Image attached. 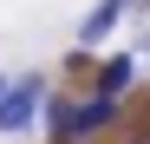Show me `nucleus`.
I'll use <instances>...</instances> for the list:
<instances>
[{"label": "nucleus", "mask_w": 150, "mask_h": 144, "mask_svg": "<svg viewBox=\"0 0 150 144\" xmlns=\"http://www.w3.org/2000/svg\"><path fill=\"white\" fill-rule=\"evenodd\" d=\"M39 92H46V79H20L0 92V131H26L39 118Z\"/></svg>", "instance_id": "1"}, {"label": "nucleus", "mask_w": 150, "mask_h": 144, "mask_svg": "<svg viewBox=\"0 0 150 144\" xmlns=\"http://www.w3.org/2000/svg\"><path fill=\"white\" fill-rule=\"evenodd\" d=\"M111 118H117V92L98 85V98L72 105V138H85V131H98V125H111Z\"/></svg>", "instance_id": "2"}, {"label": "nucleus", "mask_w": 150, "mask_h": 144, "mask_svg": "<svg viewBox=\"0 0 150 144\" xmlns=\"http://www.w3.org/2000/svg\"><path fill=\"white\" fill-rule=\"evenodd\" d=\"M124 7H131V0H98V7L79 20V46H98V39H105L117 20H124Z\"/></svg>", "instance_id": "3"}, {"label": "nucleus", "mask_w": 150, "mask_h": 144, "mask_svg": "<svg viewBox=\"0 0 150 144\" xmlns=\"http://www.w3.org/2000/svg\"><path fill=\"white\" fill-rule=\"evenodd\" d=\"M46 125H52L59 144H72V105H65V98H46Z\"/></svg>", "instance_id": "4"}, {"label": "nucleus", "mask_w": 150, "mask_h": 144, "mask_svg": "<svg viewBox=\"0 0 150 144\" xmlns=\"http://www.w3.org/2000/svg\"><path fill=\"white\" fill-rule=\"evenodd\" d=\"M124 85H131V59H111L105 66V92H124Z\"/></svg>", "instance_id": "5"}, {"label": "nucleus", "mask_w": 150, "mask_h": 144, "mask_svg": "<svg viewBox=\"0 0 150 144\" xmlns=\"http://www.w3.org/2000/svg\"><path fill=\"white\" fill-rule=\"evenodd\" d=\"M0 92H7V79H0Z\"/></svg>", "instance_id": "6"}]
</instances>
